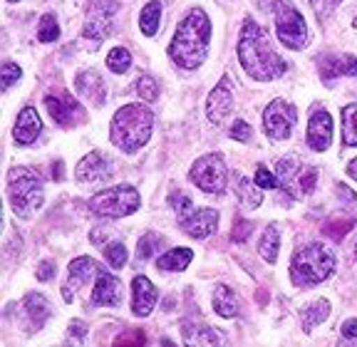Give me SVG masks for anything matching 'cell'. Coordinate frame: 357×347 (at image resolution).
I'll list each match as a JSON object with an SVG mask.
<instances>
[{
    "label": "cell",
    "instance_id": "33",
    "mask_svg": "<svg viewBox=\"0 0 357 347\" xmlns=\"http://www.w3.org/2000/svg\"><path fill=\"white\" fill-rule=\"evenodd\" d=\"M129 65H132V55H129L127 47H114V50L107 55V68H109L112 72H117V75L127 72Z\"/></svg>",
    "mask_w": 357,
    "mask_h": 347
},
{
    "label": "cell",
    "instance_id": "20",
    "mask_svg": "<svg viewBox=\"0 0 357 347\" xmlns=\"http://www.w3.org/2000/svg\"><path fill=\"white\" fill-rule=\"evenodd\" d=\"M77 179L84 184H95V181L109 179V162L100 151H89L87 157L77 164Z\"/></svg>",
    "mask_w": 357,
    "mask_h": 347
},
{
    "label": "cell",
    "instance_id": "47",
    "mask_svg": "<svg viewBox=\"0 0 357 347\" xmlns=\"http://www.w3.org/2000/svg\"><path fill=\"white\" fill-rule=\"evenodd\" d=\"M347 174H350L352 179L357 181V159H355V162H350V167H347Z\"/></svg>",
    "mask_w": 357,
    "mask_h": 347
},
{
    "label": "cell",
    "instance_id": "16",
    "mask_svg": "<svg viewBox=\"0 0 357 347\" xmlns=\"http://www.w3.org/2000/svg\"><path fill=\"white\" fill-rule=\"evenodd\" d=\"M97 270H100V265H97L95 258L89 256H79L75 258L73 263H70V278H67V286H65V300L70 302L73 300V293L75 291H82L84 283H87L92 275H97Z\"/></svg>",
    "mask_w": 357,
    "mask_h": 347
},
{
    "label": "cell",
    "instance_id": "42",
    "mask_svg": "<svg viewBox=\"0 0 357 347\" xmlns=\"http://www.w3.org/2000/svg\"><path fill=\"white\" fill-rule=\"evenodd\" d=\"M52 275H55V263H52V261H43V263H40V268H38V278L40 280H50Z\"/></svg>",
    "mask_w": 357,
    "mask_h": 347
},
{
    "label": "cell",
    "instance_id": "37",
    "mask_svg": "<svg viewBox=\"0 0 357 347\" xmlns=\"http://www.w3.org/2000/svg\"><path fill=\"white\" fill-rule=\"evenodd\" d=\"M137 92H139L142 100L154 102L156 97H159V84H156V79H154V77H149V75H144V77L137 79Z\"/></svg>",
    "mask_w": 357,
    "mask_h": 347
},
{
    "label": "cell",
    "instance_id": "32",
    "mask_svg": "<svg viewBox=\"0 0 357 347\" xmlns=\"http://www.w3.org/2000/svg\"><path fill=\"white\" fill-rule=\"evenodd\" d=\"M352 226H355V219L352 216H345V219H328L323 224V233L328 236V238H333V241H342L345 238V233H350Z\"/></svg>",
    "mask_w": 357,
    "mask_h": 347
},
{
    "label": "cell",
    "instance_id": "18",
    "mask_svg": "<svg viewBox=\"0 0 357 347\" xmlns=\"http://www.w3.org/2000/svg\"><path fill=\"white\" fill-rule=\"evenodd\" d=\"M231 107H234V92H231L229 77H223L221 84L208 95V102H206L208 119H211L213 124H221L223 119H226V114L231 112Z\"/></svg>",
    "mask_w": 357,
    "mask_h": 347
},
{
    "label": "cell",
    "instance_id": "2",
    "mask_svg": "<svg viewBox=\"0 0 357 347\" xmlns=\"http://www.w3.org/2000/svg\"><path fill=\"white\" fill-rule=\"evenodd\" d=\"M238 60L253 79H275L285 72V60L271 47L268 35L253 20H245L238 38Z\"/></svg>",
    "mask_w": 357,
    "mask_h": 347
},
{
    "label": "cell",
    "instance_id": "30",
    "mask_svg": "<svg viewBox=\"0 0 357 347\" xmlns=\"http://www.w3.org/2000/svg\"><path fill=\"white\" fill-rule=\"evenodd\" d=\"M236 196H238V201L243 203L245 208H258L263 201V194H261V186L253 184L251 179H245V176H241L238 179V186H236Z\"/></svg>",
    "mask_w": 357,
    "mask_h": 347
},
{
    "label": "cell",
    "instance_id": "12",
    "mask_svg": "<svg viewBox=\"0 0 357 347\" xmlns=\"http://www.w3.org/2000/svg\"><path fill=\"white\" fill-rule=\"evenodd\" d=\"M114 10H117V8H114V0H95L87 10V20H84V30H82L84 38L102 43L112 30Z\"/></svg>",
    "mask_w": 357,
    "mask_h": 347
},
{
    "label": "cell",
    "instance_id": "50",
    "mask_svg": "<svg viewBox=\"0 0 357 347\" xmlns=\"http://www.w3.org/2000/svg\"><path fill=\"white\" fill-rule=\"evenodd\" d=\"M355 253H357V251H355Z\"/></svg>",
    "mask_w": 357,
    "mask_h": 347
},
{
    "label": "cell",
    "instance_id": "8",
    "mask_svg": "<svg viewBox=\"0 0 357 347\" xmlns=\"http://www.w3.org/2000/svg\"><path fill=\"white\" fill-rule=\"evenodd\" d=\"M318 169L312 164L303 162L301 157H285L278 162V169H275V179L278 184L288 191L293 199H305L307 194L315 191L318 186Z\"/></svg>",
    "mask_w": 357,
    "mask_h": 347
},
{
    "label": "cell",
    "instance_id": "22",
    "mask_svg": "<svg viewBox=\"0 0 357 347\" xmlns=\"http://www.w3.org/2000/svg\"><path fill=\"white\" fill-rule=\"evenodd\" d=\"M77 92L89 102V105H95V107H102L107 100L105 79L100 77L97 70H84V72L77 75Z\"/></svg>",
    "mask_w": 357,
    "mask_h": 347
},
{
    "label": "cell",
    "instance_id": "3",
    "mask_svg": "<svg viewBox=\"0 0 357 347\" xmlns=\"http://www.w3.org/2000/svg\"><path fill=\"white\" fill-rule=\"evenodd\" d=\"M151 127H154V114L149 107L144 105H124L119 107V112L112 117V144L119 146L127 154L139 151L142 146L149 141Z\"/></svg>",
    "mask_w": 357,
    "mask_h": 347
},
{
    "label": "cell",
    "instance_id": "11",
    "mask_svg": "<svg viewBox=\"0 0 357 347\" xmlns=\"http://www.w3.org/2000/svg\"><path fill=\"white\" fill-rule=\"evenodd\" d=\"M298 122V109L290 102L275 100L266 107L263 112V129L266 134L271 137L273 141H283L293 134V127Z\"/></svg>",
    "mask_w": 357,
    "mask_h": 347
},
{
    "label": "cell",
    "instance_id": "28",
    "mask_svg": "<svg viewBox=\"0 0 357 347\" xmlns=\"http://www.w3.org/2000/svg\"><path fill=\"white\" fill-rule=\"evenodd\" d=\"M278 251H280V236L275 226H268L261 236V243H258V253L263 256L266 263H275L278 261Z\"/></svg>",
    "mask_w": 357,
    "mask_h": 347
},
{
    "label": "cell",
    "instance_id": "24",
    "mask_svg": "<svg viewBox=\"0 0 357 347\" xmlns=\"http://www.w3.org/2000/svg\"><path fill=\"white\" fill-rule=\"evenodd\" d=\"M330 315V302L328 300H312V302H307L305 308L301 310V323H303V330L305 332H310L315 325H320V323H325V318Z\"/></svg>",
    "mask_w": 357,
    "mask_h": 347
},
{
    "label": "cell",
    "instance_id": "26",
    "mask_svg": "<svg viewBox=\"0 0 357 347\" xmlns=\"http://www.w3.org/2000/svg\"><path fill=\"white\" fill-rule=\"evenodd\" d=\"M184 340L189 342V345H218V342H221V335L204 323L201 325L186 323L184 325Z\"/></svg>",
    "mask_w": 357,
    "mask_h": 347
},
{
    "label": "cell",
    "instance_id": "17",
    "mask_svg": "<svg viewBox=\"0 0 357 347\" xmlns=\"http://www.w3.org/2000/svg\"><path fill=\"white\" fill-rule=\"evenodd\" d=\"M156 305V288L144 275H134L132 280V310L137 318H146Z\"/></svg>",
    "mask_w": 357,
    "mask_h": 347
},
{
    "label": "cell",
    "instance_id": "49",
    "mask_svg": "<svg viewBox=\"0 0 357 347\" xmlns=\"http://www.w3.org/2000/svg\"><path fill=\"white\" fill-rule=\"evenodd\" d=\"M330 3H340V0H330Z\"/></svg>",
    "mask_w": 357,
    "mask_h": 347
},
{
    "label": "cell",
    "instance_id": "43",
    "mask_svg": "<svg viewBox=\"0 0 357 347\" xmlns=\"http://www.w3.org/2000/svg\"><path fill=\"white\" fill-rule=\"evenodd\" d=\"M342 337H347V340H357V318H350L345 325H342Z\"/></svg>",
    "mask_w": 357,
    "mask_h": 347
},
{
    "label": "cell",
    "instance_id": "25",
    "mask_svg": "<svg viewBox=\"0 0 357 347\" xmlns=\"http://www.w3.org/2000/svg\"><path fill=\"white\" fill-rule=\"evenodd\" d=\"M213 310H216L221 318H234L238 315V298L231 291L229 286H218L213 291Z\"/></svg>",
    "mask_w": 357,
    "mask_h": 347
},
{
    "label": "cell",
    "instance_id": "44",
    "mask_svg": "<svg viewBox=\"0 0 357 347\" xmlns=\"http://www.w3.org/2000/svg\"><path fill=\"white\" fill-rule=\"evenodd\" d=\"M84 335H87V325L79 323V320H75V323L70 325V337H75V340H82Z\"/></svg>",
    "mask_w": 357,
    "mask_h": 347
},
{
    "label": "cell",
    "instance_id": "27",
    "mask_svg": "<svg viewBox=\"0 0 357 347\" xmlns=\"http://www.w3.org/2000/svg\"><path fill=\"white\" fill-rule=\"evenodd\" d=\"M194 251L191 248H172L169 253H164L159 261H156V268L159 270H184L191 263Z\"/></svg>",
    "mask_w": 357,
    "mask_h": 347
},
{
    "label": "cell",
    "instance_id": "39",
    "mask_svg": "<svg viewBox=\"0 0 357 347\" xmlns=\"http://www.w3.org/2000/svg\"><path fill=\"white\" fill-rule=\"evenodd\" d=\"M20 68H17L15 62H6V65H3V90H10L13 87V82H15V79H20Z\"/></svg>",
    "mask_w": 357,
    "mask_h": 347
},
{
    "label": "cell",
    "instance_id": "9",
    "mask_svg": "<svg viewBox=\"0 0 357 347\" xmlns=\"http://www.w3.org/2000/svg\"><path fill=\"white\" fill-rule=\"evenodd\" d=\"M273 20L278 40L290 50H303L307 45V25L305 17L298 13L296 6H290L288 0L273 3Z\"/></svg>",
    "mask_w": 357,
    "mask_h": 347
},
{
    "label": "cell",
    "instance_id": "19",
    "mask_svg": "<svg viewBox=\"0 0 357 347\" xmlns=\"http://www.w3.org/2000/svg\"><path fill=\"white\" fill-rule=\"evenodd\" d=\"M320 77L323 82H333L335 77H357L355 55H328L320 60Z\"/></svg>",
    "mask_w": 357,
    "mask_h": 347
},
{
    "label": "cell",
    "instance_id": "23",
    "mask_svg": "<svg viewBox=\"0 0 357 347\" xmlns=\"http://www.w3.org/2000/svg\"><path fill=\"white\" fill-rule=\"evenodd\" d=\"M22 308H25L30 323H33V330L43 327V325L47 323V318H50V305H47V300H45L43 295H38V293H30V295H25V300H22Z\"/></svg>",
    "mask_w": 357,
    "mask_h": 347
},
{
    "label": "cell",
    "instance_id": "4",
    "mask_svg": "<svg viewBox=\"0 0 357 347\" xmlns=\"http://www.w3.org/2000/svg\"><path fill=\"white\" fill-rule=\"evenodd\" d=\"M335 270V253L323 243H305L290 258V280L298 288H312L328 280Z\"/></svg>",
    "mask_w": 357,
    "mask_h": 347
},
{
    "label": "cell",
    "instance_id": "13",
    "mask_svg": "<svg viewBox=\"0 0 357 347\" xmlns=\"http://www.w3.org/2000/svg\"><path fill=\"white\" fill-rule=\"evenodd\" d=\"M333 141V117L325 107H318L310 112V124H307V144L315 151H325Z\"/></svg>",
    "mask_w": 357,
    "mask_h": 347
},
{
    "label": "cell",
    "instance_id": "40",
    "mask_svg": "<svg viewBox=\"0 0 357 347\" xmlns=\"http://www.w3.org/2000/svg\"><path fill=\"white\" fill-rule=\"evenodd\" d=\"M251 127L243 122V119H236L234 122V127H231V139H236V141H251Z\"/></svg>",
    "mask_w": 357,
    "mask_h": 347
},
{
    "label": "cell",
    "instance_id": "29",
    "mask_svg": "<svg viewBox=\"0 0 357 347\" xmlns=\"http://www.w3.org/2000/svg\"><path fill=\"white\" fill-rule=\"evenodd\" d=\"M159 23H162V3L151 0V3H146V8L139 15V28L146 38H151V35L159 33Z\"/></svg>",
    "mask_w": 357,
    "mask_h": 347
},
{
    "label": "cell",
    "instance_id": "31",
    "mask_svg": "<svg viewBox=\"0 0 357 347\" xmlns=\"http://www.w3.org/2000/svg\"><path fill=\"white\" fill-rule=\"evenodd\" d=\"M342 144L357 146V105L342 107Z\"/></svg>",
    "mask_w": 357,
    "mask_h": 347
},
{
    "label": "cell",
    "instance_id": "15",
    "mask_svg": "<svg viewBox=\"0 0 357 347\" xmlns=\"http://www.w3.org/2000/svg\"><path fill=\"white\" fill-rule=\"evenodd\" d=\"M45 107H47V112L52 114V119H55L60 127H75V124L84 119L79 105L67 95L65 97H45Z\"/></svg>",
    "mask_w": 357,
    "mask_h": 347
},
{
    "label": "cell",
    "instance_id": "48",
    "mask_svg": "<svg viewBox=\"0 0 357 347\" xmlns=\"http://www.w3.org/2000/svg\"><path fill=\"white\" fill-rule=\"evenodd\" d=\"M8 3H20V0H8Z\"/></svg>",
    "mask_w": 357,
    "mask_h": 347
},
{
    "label": "cell",
    "instance_id": "45",
    "mask_svg": "<svg viewBox=\"0 0 357 347\" xmlns=\"http://www.w3.org/2000/svg\"><path fill=\"white\" fill-rule=\"evenodd\" d=\"M146 337L142 335V332H132V335L127 337H117V345H127V342H144Z\"/></svg>",
    "mask_w": 357,
    "mask_h": 347
},
{
    "label": "cell",
    "instance_id": "10",
    "mask_svg": "<svg viewBox=\"0 0 357 347\" xmlns=\"http://www.w3.org/2000/svg\"><path fill=\"white\" fill-rule=\"evenodd\" d=\"M189 179L206 194H223L226 181H229V171H226V164L218 154H206L191 167Z\"/></svg>",
    "mask_w": 357,
    "mask_h": 347
},
{
    "label": "cell",
    "instance_id": "34",
    "mask_svg": "<svg viewBox=\"0 0 357 347\" xmlns=\"http://www.w3.org/2000/svg\"><path fill=\"white\" fill-rule=\"evenodd\" d=\"M60 38V25H57L55 15H43L40 17V25H38V40L40 43H55Z\"/></svg>",
    "mask_w": 357,
    "mask_h": 347
},
{
    "label": "cell",
    "instance_id": "1",
    "mask_svg": "<svg viewBox=\"0 0 357 347\" xmlns=\"http://www.w3.org/2000/svg\"><path fill=\"white\" fill-rule=\"evenodd\" d=\"M208 43H211V23H208L206 13L201 8H194L178 23L172 45H169V57L178 68L199 70L206 60Z\"/></svg>",
    "mask_w": 357,
    "mask_h": 347
},
{
    "label": "cell",
    "instance_id": "5",
    "mask_svg": "<svg viewBox=\"0 0 357 347\" xmlns=\"http://www.w3.org/2000/svg\"><path fill=\"white\" fill-rule=\"evenodd\" d=\"M8 199L20 219H30L43 206V181L28 167H15L8 174Z\"/></svg>",
    "mask_w": 357,
    "mask_h": 347
},
{
    "label": "cell",
    "instance_id": "14",
    "mask_svg": "<svg viewBox=\"0 0 357 347\" xmlns=\"http://www.w3.org/2000/svg\"><path fill=\"white\" fill-rule=\"evenodd\" d=\"M92 302H95V305H105V308L119 305V302H122V283L112 273H107V270H97Z\"/></svg>",
    "mask_w": 357,
    "mask_h": 347
},
{
    "label": "cell",
    "instance_id": "36",
    "mask_svg": "<svg viewBox=\"0 0 357 347\" xmlns=\"http://www.w3.org/2000/svg\"><path fill=\"white\" fill-rule=\"evenodd\" d=\"M159 246H162V238L154 233H146L139 238V246H137V258H142V261H146V258H151L156 251H159Z\"/></svg>",
    "mask_w": 357,
    "mask_h": 347
},
{
    "label": "cell",
    "instance_id": "41",
    "mask_svg": "<svg viewBox=\"0 0 357 347\" xmlns=\"http://www.w3.org/2000/svg\"><path fill=\"white\" fill-rule=\"evenodd\" d=\"M256 184L261 186V189H275V186H278V179H275L273 174L268 171L266 167H258V171H256Z\"/></svg>",
    "mask_w": 357,
    "mask_h": 347
},
{
    "label": "cell",
    "instance_id": "6",
    "mask_svg": "<svg viewBox=\"0 0 357 347\" xmlns=\"http://www.w3.org/2000/svg\"><path fill=\"white\" fill-rule=\"evenodd\" d=\"M172 208L178 213V226L191 238H208L218 229V211L216 208H196L184 191H174L169 196Z\"/></svg>",
    "mask_w": 357,
    "mask_h": 347
},
{
    "label": "cell",
    "instance_id": "46",
    "mask_svg": "<svg viewBox=\"0 0 357 347\" xmlns=\"http://www.w3.org/2000/svg\"><path fill=\"white\" fill-rule=\"evenodd\" d=\"M52 167H55V169H52V179H55V181L65 179V167H62V162H55Z\"/></svg>",
    "mask_w": 357,
    "mask_h": 347
},
{
    "label": "cell",
    "instance_id": "21",
    "mask_svg": "<svg viewBox=\"0 0 357 347\" xmlns=\"http://www.w3.org/2000/svg\"><path fill=\"white\" fill-rule=\"evenodd\" d=\"M43 132V122H40L35 107H22V112L17 114L15 129H13V137L15 141H20L22 146H30Z\"/></svg>",
    "mask_w": 357,
    "mask_h": 347
},
{
    "label": "cell",
    "instance_id": "35",
    "mask_svg": "<svg viewBox=\"0 0 357 347\" xmlns=\"http://www.w3.org/2000/svg\"><path fill=\"white\" fill-rule=\"evenodd\" d=\"M105 258L112 268H124V265H127V248H124V243H119V241L107 243Z\"/></svg>",
    "mask_w": 357,
    "mask_h": 347
},
{
    "label": "cell",
    "instance_id": "38",
    "mask_svg": "<svg viewBox=\"0 0 357 347\" xmlns=\"http://www.w3.org/2000/svg\"><path fill=\"white\" fill-rule=\"evenodd\" d=\"M253 231V224L245 219H236L234 221V231H231V238H234L236 243H245L248 241V236H251Z\"/></svg>",
    "mask_w": 357,
    "mask_h": 347
},
{
    "label": "cell",
    "instance_id": "7",
    "mask_svg": "<svg viewBox=\"0 0 357 347\" xmlns=\"http://www.w3.org/2000/svg\"><path fill=\"white\" fill-rule=\"evenodd\" d=\"M139 208V191L129 184L109 186L89 199V211L102 219H124Z\"/></svg>",
    "mask_w": 357,
    "mask_h": 347
}]
</instances>
